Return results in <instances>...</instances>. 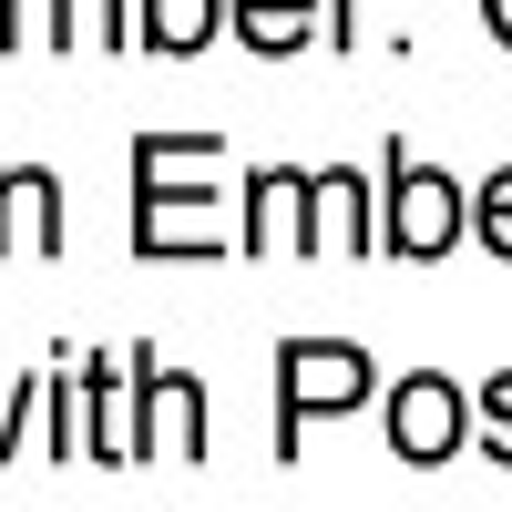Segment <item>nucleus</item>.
Instances as JSON below:
<instances>
[{
  "mask_svg": "<svg viewBox=\"0 0 512 512\" xmlns=\"http://www.w3.org/2000/svg\"><path fill=\"white\" fill-rule=\"evenodd\" d=\"M369 400V349L359 338H277V451L308 441V420H338Z\"/></svg>",
  "mask_w": 512,
  "mask_h": 512,
  "instance_id": "f257e3e1",
  "label": "nucleus"
},
{
  "mask_svg": "<svg viewBox=\"0 0 512 512\" xmlns=\"http://www.w3.org/2000/svg\"><path fill=\"white\" fill-rule=\"evenodd\" d=\"M62 41H123V0H62Z\"/></svg>",
  "mask_w": 512,
  "mask_h": 512,
  "instance_id": "4468645a",
  "label": "nucleus"
},
{
  "mask_svg": "<svg viewBox=\"0 0 512 512\" xmlns=\"http://www.w3.org/2000/svg\"><path fill=\"white\" fill-rule=\"evenodd\" d=\"M472 226H482V246H492L502 267H512V164H502V175L472 195Z\"/></svg>",
  "mask_w": 512,
  "mask_h": 512,
  "instance_id": "ddd939ff",
  "label": "nucleus"
},
{
  "mask_svg": "<svg viewBox=\"0 0 512 512\" xmlns=\"http://www.w3.org/2000/svg\"><path fill=\"white\" fill-rule=\"evenodd\" d=\"M359 236H369V185H359V164L308 175V256H338V246L359 256Z\"/></svg>",
  "mask_w": 512,
  "mask_h": 512,
  "instance_id": "6e6552de",
  "label": "nucleus"
},
{
  "mask_svg": "<svg viewBox=\"0 0 512 512\" xmlns=\"http://www.w3.org/2000/svg\"><path fill=\"white\" fill-rule=\"evenodd\" d=\"M226 21V0H144V41L154 52H205Z\"/></svg>",
  "mask_w": 512,
  "mask_h": 512,
  "instance_id": "9d476101",
  "label": "nucleus"
},
{
  "mask_svg": "<svg viewBox=\"0 0 512 512\" xmlns=\"http://www.w3.org/2000/svg\"><path fill=\"white\" fill-rule=\"evenodd\" d=\"M246 246L256 256H308V175H287V164H267V175H246Z\"/></svg>",
  "mask_w": 512,
  "mask_h": 512,
  "instance_id": "423d86ee",
  "label": "nucleus"
},
{
  "mask_svg": "<svg viewBox=\"0 0 512 512\" xmlns=\"http://www.w3.org/2000/svg\"><path fill=\"white\" fill-rule=\"evenodd\" d=\"M134 359H82V451L134 461Z\"/></svg>",
  "mask_w": 512,
  "mask_h": 512,
  "instance_id": "0eeeda50",
  "label": "nucleus"
},
{
  "mask_svg": "<svg viewBox=\"0 0 512 512\" xmlns=\"http://www.w3.org/2000/svg\"><path fill=\"white\" fill-rule=\"evenodd\" d=\"M134 461H154V451H205V390H195V379H175V369H164L154 349H134Z\"/></svg>",
  "mask_w": 512,
  "mask_h": 512,
  "instance_id": "20e7f679",
  "label": "nucleus"
},
{
  "mask_svg": "<svg viewBox=\"0 0 512 512\" xmlns=\"http://www.w3.org/2000/svg\"><path fill=\"white\" fill-rule=\"evenodd\" d=\"M62 246V185L41 164H0V256H52Z\"/></svg>",
  "mask_w": 512,
  "mask_h": 512,
  "instance_id": "39448f33",
  "label": "nucleus"
},
{
  "mask_svg": "<svg viewBox=\"0 0 512 512\" xmlns=\"http://www.w3.org/2000/svg\"><path fill=\"white\" fill-rule=\"evenodd\" d=\"M472 431H482V451H492V461H502V472H512V369H502V379H492V390L472 400Z\"/></svg>",
  "mask_w": 512,
  "mask_h": 512,
  "instance_id": "f8f14e48",
  "label": "nucleus"
},
{
  "mask_svg": "<svg viewBox=\"0 0 512 512\" xmlns=\"http://www.w3.org/2000/svg\"><path fill=\"white\" fill-rule=\"evenodd\" d=\"M482 21H492V41H512V0H482Z\"/></svg>",
  "mask_w": 512,
  "mask_h": 512,
  "instance_id": "2eb2a0df",
  "label": "nucleus"
},
{
  "mask_svg": "<svg viewBox=\"0 0 512 512\" xmlns=\"http://www.w3.org/2000/svg\"><path fill=\"white\" fill-rule=\"evenodd\" d=\"M461 441H472V400H461L441 369H410L390 390V451L400 461H451Z\"/></svg>",
  "mask_w": 512,
  "mask_h": 512,
  "instance_id": "7ed1b4c3",
  "label": "nucleus"
},
{
  "mask_svg": "<svg viewBox=\"0 0 512 512\" xmlns=\"http://www.w3.org/2000/svg\"><path fill=\"white\" fill-rule=\"evenodd\" d=\"M226 21L256 62H287V52H308L318 41V0H226Z\"/></svg>",
  "mask_w": 512,
  "mask_h": 512,
  "instance_id": "1a4fd4ad",
  "label": "nucleus"
},
{
  "mask_svg": "<svg viewBox=\"0 0 512 512\" xmlns=\"http://www.w3.org/2000/svg\"><path fill=\"white\" fill-rule=\"evenodd\" d=\"M461 216H472V195H461L441 164H420V154H390V246L400 256H451V236H461Z\"/></svg>",
  "mask_w": 512,
  "mask_h": 512,
  "instance_id": "f03ea898",
  "label": "nucleus"
},
{
  "mask_svg": "<svg viewBox=\"0 0 512 512\" xmlns=\"http://www.w3.org/2000/svg\"><path fill=\"white\" fill-rule=\"evenodd\" d=\"M21 41H62V0H0V52Z\"/></svg>",
  "mask_w": 512,
  "mask_h": 512,
  "instance_id": "9b49d317",
  "label": "nucleus"
}]
</instances>
